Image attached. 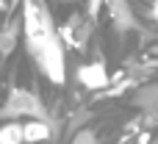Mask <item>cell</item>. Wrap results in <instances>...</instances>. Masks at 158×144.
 Masks as SVG:
<instances>
[{"instance_id":"7a4b0ae2","label":"cell","mask_w":158,"mask_h":144,"mask_svg":"<svg viewBox=\"0 0 158 144\" xmlns=\"http://www.w3.org/2000/svg\"><path fill=\"white\" fill-rule=\"evenodd\" d=\"M19 117H31V119H39V122H50L42 100L33 92H28V89H11L6 105L0 108V119H19Z\"/></svg>"},{"instance_id":"6da1fadb","label":"cell","mask_w":158,"mask_h":144,"mask_svg":"<svg viewBox=\"0 0 158 144\" xmlns=\"http://www.w3.org/2000/svg\"><path fill=\"white\" fill-rule=\"evenodd\" d=\"M22 17H25V42H28V50L33 53L39 69L53 83H64V78H67L64 53H61L58 36L53 33V19H50L44 3L42 0H25Z\"/></svg>"},{"instance_id":"ba28073f","label":"cell","mask_w":158,"mask_h":144,"mask_svg":"<svg viewBox=\"0 0 158 144\" xmlns=\"http://www.w3.org/2000/svg\"><path fill=\"white\" fill-rule=\"evenodd\" d=\"M14 44H17V22H11L6 28V33L0 36V56H8L14 50Z\"/></svg>"},{"instance_id":"8992f818","label":"cell","mask_w":158,"mask_h":144,"mask_svg":"<svg viewBox=\"0 0 158 144\" xmlns=\"http://www.w3.org/2000/svg\"><path fill=\"white\" fill-rule=\"evenodd\" d=\"M111 17H114V22H117L119 31H128V28L136 25L133 22V14H131V8H128L125 0H111Z\"/></svg>"},{"instance_id":"9c48e42d","label":"cell","mask_w":158,"mask_h":144,"mask_svg":"<svg viewBox=\"0 0 158 144\" xmlns=\"http://www.w3.org/2000/svg\"><path fill=\"white\" fill-rule=\"evenodd\" d=\"M69 144H97V136H94V130L83 128V130H78V133L72 136V142H69Z\"/></svg>"},{"instance_id":"3957f363","label":"cell","mask_w":158,"mask_h":144,"mask_svg":"<svg viewBox=\"0 0 158 144\" xmlns=\"http://www.w3.org/2000/svg\"><path fill=\"white\" fill-rule=\"evenodd\" d=\"M78 80H81L86 89L100 92V89L108 86V72H106V67H103L100 61H94V64H83V67H78Z\"/></svg>"},{"instance_id":"52a82bcc","label":"cell","mask_w":158,"mask_h":144,"mask_svg":"<svg viewBox=\"0 0 158 144\" xmlns=\"http://www.w3.org/2000/svg\"><path fill=\"white\" fill-rule=\"evenodd\" d=\"M0 144H22V125L8 122L0 128Z\"/></svg>"},{"instance_id":"4fadbf2b","label":"cell","mask_w":158,"mask_h":144,"mask_svg":"<svg viewBox=\"0 0 158 144\" xmlns=\"http://www.w3.org/2000/svg\"><path fill=\"white\" fill-rule=\"evenodd\" d=\"M61 3H72V0H61Z\"/></svg>"},{"instance_id":"30bf717a","label":"cell","mask_w":158,"mask_h":144,"mask_svg":"<svg viewBox=\"0 0 158 144\" xmlns=\"http://www.w3.org/2000/svg\"><path fill=\"white\" fill-rule=\"evenodd\" d=\"M78 19H81V17H72V19H69V25L75 28V25H78ZM86 36H89V28L83 25V28L78 31V36H75V44H83V42H86Z\"/></svg>"},{"instance_id":"7c38bea8","label":"cell","mask_w":158,"mask_h":144,"mask_svg":"<svg viewBox=\"0 0 158 144\" xmlns=\"http://www.w3.org/2000/svg\"><path fill=\"white\" fill-rule=\"evenodd\" d=\"M150 56H156V58H158V44L153 47V50H150Z\"/></svg>"},{"instance_id":"277c9868","label":"cell","mask_w":158,"mask_h":144,"mask_svg":"<svg viewBox=\"0 0 158 144\" xmlns=\"http://www.w3.org/2000/svg\"><path fill=\"white\" fill-rule=\"evenodd\" d=\"M50 133H53V130H50V122H39V119H33V122L22 125V142H28V144L47 142Z\"/></svg>"},{"instance_id":"5b68a950","label":"cell","mask_w":158,"mask_h":144,"mask_svg":"<svg viewBox=\"0 0 158 144\" xmlns=\"http://www.w3.org/2000/svg\"><path fill=\"white\" fill-rule=\"evenodd\" d=\"M133 103H136L139 108L150 111V114H158V83H153V86H144V89H139V92L133 94Z\"/></svg>"},{"instance_id":"8fae6325","label":"cell","mask_w":158,"mask_h":144,"mask_svg":"<svg viewBox=\"0 0 158 144\" xmlns=\"http://www.w3.org/2000/svg\"><path fill=\"white\" fill-rule=\"evenodd\" d=\"M150 14H153V19H158V0H153V8H150Z\"/></svg>"}]
</instances>
